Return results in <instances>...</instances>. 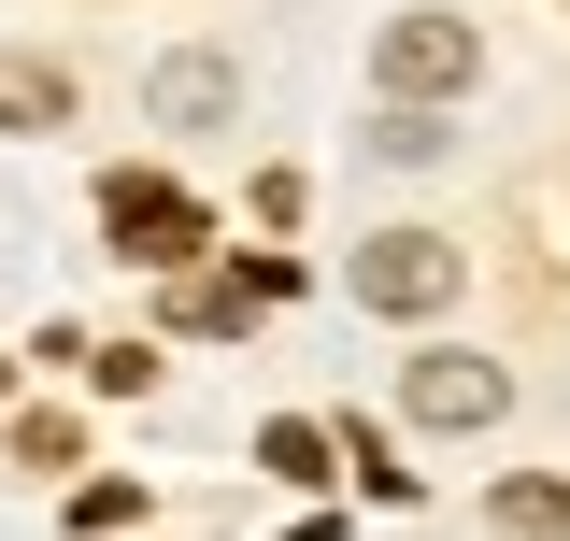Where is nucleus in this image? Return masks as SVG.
I'll return each instance as SVG.
<instances>
[{"label":"nucleus","mask_w":570,"mask_h":541,"mask_svg":"<svg viewBox=\"0 0 570 541\" xmlns=\"http://www.w3.org/2000/svg\"><path fill=\"white\" fill-rule=\"evenodd\" d=\"M343 285H356V314H400V328H428L456 285H471V257L442 243V228H371L343 257Z\"/></svg>","instance_id":"obj_1"},{"label":"nucleus","mask_w":570,"mask_h":541,"mask_svg":"<svg viewBox=\"0 0 570 541\" xmlns=\"http://www.w3.org/2000/svg\"><path fill=\"white\" fill-rule=\"evenodd\" d=\"M100 228H115V257H142V270H200V243H214V214L186 200V186H157V171H100Z\"/></svg>","instance_id":"obj_2"},{"label":"nucleus","mask_w":570,"mask_h":541,"mask_svg":"<svg viewBox=\"0 0 570 541\" xmlns=\"http://www.w3.org/2000/svg\"><path fill=\"white\" fill-rule=\"evenodd\" d=\"M485 71V29L471 14H385V43H371V86L385 100H456Z\"/></svg>","instance_id":"obj_3"},{"label":"nucleus","mask_w":570,"mask_h":541,"mask_svg":"<svg viewBox=\"0 0 570 541\" xmlns=\"http://www.w3.org/2000/svg\"><path fill=\"white\" fill-rule=\"evenodd\" d=\"M400 400H414V427H499L513 371H499V356H456V342H428L414 371H400Z\"/></svg>","instance_id":"obj_4"},{"label":"nucleus","mask_w":570,"mask_h":541,"mask_svg":"<svg viewBox=\"0 0 570 541\" xmlns=\"http://www.w3.org/2000/svg\"><path fill=\"white\" fill-rule=\"evenodd\" d=\"M0 129H29V142L71 129V71L43 58V43H0Z\"/></svg>","instance_id":"obj_5"},{"label":"nucleus","mask_w":570,"mask_h":541,"mask_svg":"<svg viewBox=\"0 0 570 541\" xmlns=\"http://www.w3.org/2000/svg\"><path fill=\"white\" fill-rule=\"evenodd\" d=\"M142 100H157L171 129H228V100H243V86H228V58H214V43H186V58H157V86H142Z\"/></svg>","instance_id":"obj_6"},{"label":"nucleus","mask_w":570,"mask_h":541,"mask_svg":"<svg viewBox=\"0 0 570 541\" xmlns=\"http://www.w3.org/2000/svg\"><path fill=\"white\" fill-rule=\"evenodd\" d=\"M257 471L272 484H328V427H314V413H272V427H257Z\"/></svg>","instance_id":"obj_7"},{"label":"nucleus","mask_w":570,"mask_h":541,"mask_svg":"<svg viewBox=\"0 0 570 541\" xmlns=\"http://www.w3.org/2000/svg\"><path fill=\"white\" fill-rule=\"evenodd\" d=\"M499 528H513V541H570V484L557 471H513V484H499Z\"/></svg>","instance_id":"obj_8"},{"label":"nucleus","mask_w":570,"mask_h":541,"mask_svg":"<svg viewBox=\"0 0 570 541\" xmlns=\"http://www.w3.org/2000/svg\"><path fill=\"white\" fill-rule=\"evenodd\" d=\"M71 456H86V427H71L58 400H29V413H14V471H71Z\"/></svg>","instance_id":"obj_9"},{"label":"nucleus","mask_w":570,"mask_h":541,"mask_svg":"<svg viewBox=\"0 0 570 541\" xmlns=\"http://www.w3.org/2000/svg\"><path fill=\"white\" fill-rule=\"evenodd\" d=\"M86 356H100V400H142L157 385V342H86Z\"/></svg>","instance_id":"obj_10"},{"label":"nucleus","mask_w":570,"mask_h":541,"mask_svg":"<svg viewBox=\"0 0 570 541\" xmlns=\"http://www.w3.org/2000/svg\"><path fill=\"white\" fill-rule=\"evenodd\" d=\"M371 142H385V157H442V100H400V115H385Z\"/></svg>","instance_id":"obj_11"},{"label":"nucleus","mask_w":570,"mask_h":541,"mask_svg":"<svg viewBox=\"0 0 570 541\" xmlns=\"http://www.w3.org/2000/svg\"><path fill=\"white\" fill-rule=\"evenodd\" d=\"M0 400H14V356H0Z\"/></svg>","instance_id":"obj_12"}]
</instances>
